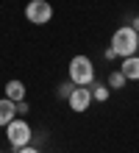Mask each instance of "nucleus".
Wrapping results in <instances>:
<instances>
[{
	"label": "nucleus",
	"mask_w": 139,
	"mask_h": 153,
	"mask_svg": "<svg viewBox=\"0 0 139 153\" xmlns=\"http://www.w3.org/2000/svg\"><path fill=\"white\" fill-rule=\"evenodd\" d=\"M67 103H70V109L72 111H86L89 109V103H92V89L89 86H75L72 89V95L67 97Z\"/></svg>",
	"instance_id": "5"
},
{
	"label": "nucleus",
	"mask_w": 139,
	"mask_h": 153,
	"mask_svg": "<svg viewBox=\"0 0 139 153\" xmlns=\"http://www.w3.org/2000/svg\"><path fill=\"white\" fill-rule=\"evenodd\" d=\"M92 97L100 100V103H106L109 100V84H95L92 86Z\"/></svg>",
	"instance_id": "10"
},
{
	"label": "nucleus",
	"mask_w": 139,
	"mask_h": 153,
	"mask_svg": "<svg viewBox=\"0 0 139 153\" xmlns=\"http://www.w3.org/2000/svg\"><path fill=\"white\" fill-rule=\"evenodd\" d=\"M14 117H17V103L8 100V97H0V125L6 128Z\"/></svg>",
	"instance_id": "6"
},
{
	"label": "nucleus",
	"mask_w": 139,
	"mask_h": 153,
	"mask_svg": "<svg viewBox=\"0 0 139 153\" xmlns=\"http://www.w3.org/2000/svg\"><path fill=\"white\" fill-rule=\"evenodd\" d=\"M25 17H28V22H33V25H45V22L53 20V6L48 0H31V3L25 6Z\"/></svg>",
	"instance_id": "4"
},
{
	"label": "nucleus",
	"mask_w": 139,
	"mask_h": 153,
	"mask_svg": "<svg viewBox=\"0 0 139 153\" xmlns=\"http://www.w3.org/2000/svg\"><path fill=\"white\" fill-rule=\"evenodd\" d=\"M92 78H95V67L86 56H72L70 61V81L75 86H89Z\"/></svg>",
	"instance_id": "2"
},
{
	"label": "nucleus",
	"mask_w": 139,
	"mask_h": 153,
	"mask_svg": "<svg viewBox=\"0 0 139 153\" xmlns=\"http://www.w3.org/2000/svg\"><path fill=\"white\" fill-rule=\"evenodd\" d=\"M17 153H39V150L31 148V145H25V148H17Z\"/></svg>",
	"instance_id": "13"
},
{
	"label": "nucleus",
	"mask_w": 139,
	"mask_h": 153,
	"mask_svg": "<svg viewBox=\"0 0 139 153\" xmlns=\"http://www.w3.org/2000/svg\"><path fill=\"white\" fill-rule=\"evenodd\" d=\"M125 75H123V70H114V73L109 75V89H123L125 86Z\"/></svg>",
	"instance_id": "9"
},
{
	"label": "nucleus",
	"mask_w": 139,
	"mask_h": 153,
	"mask_svg": "<svg viewBox=\"0 0 139 153\" xmlns=\"http://www.w3.org/2000/svg\"><path fill=\"white\" fill-rule=\"evenodd\" d=\"M111 48H114L117 56H136V50H139V33L131 28V25H123V28H117L114 31V36H111Z\"/></svg>",
	"instance_id": "1"
},
{
	"label": "nucleus",
	"mask_w": 139,
	"mask_h": 153,
	"mask_svg": "<svg viewBox=\"0 0 139 153\" xmlns=\"http://www.w3.org/2000/svg\"><path fill=\"white\" fill-rule=\"evenodd\" d=\"M6 137L8 142H11L14 148H25V145H31V125H28V120H20V117H14L11 123L6 125Z\"/></svg>",
	"instance_id": "3"
},
{
	"label": "nucleus",
	"mask_w": 139,
	"mask_h": 153,
	"mask_svg": "<svg viewBox=\"0 0 139 153\" xmlns=\"http://www.w3.org/2000/svg\"><path fill=\"white\" fill-rule=\"evenodd\" d=\"M131 28H134V31L139 33V17H136V20H134V22H131Z\"/></svg>",
	"instance_id": "14"
},
{
	"label": "nucleus",
	"mask_w": 139,
	"mask_h": 153,
	"mask_svg": "<svg viewBox=\"0 0 139 153\" xmlns=\"http://www.w3.org/2000/svg\"><path fill=\"white\" fill-rule=\"evenodd\" d=\"M28 111H31V106H28L25 100H20V103H17V114H28Z\"/></svg>",
	"instance_id": "12"
},
{
	"label": "nucleus",
	"mask_w": 139,
	"mask_h": 153,
	"mask_svg": "<svg viewBox=\"0 0 139 153\" xmlns=\"http://www.w3.org/2000/svg\"><path fill=\"white\" fill-rule=\"evenodd\" d=\"M123 75L128 78V81H139V56H128V59H123Z\"/></svg>",
	"instance_id": "8"
},
{
	"label": "nucleus",
	"mask_w": 139,
	"mask_h": 153,
	"mask_svg": "<svg viewBox=\"0 0 139 153\" xmlns=\"http://www.w3.org/2000/svg\"><path fill=\"white\" fill-rule=\"evenodd\" d=\"M72 89H75V84H72V81H67V84H61V86H59V95L67 100V97L72 95Z\"/></svg>",
	"instance_id": "11"
},
{
	"label": "nucleus",
	"mask_w": 139,
	"mask_h": 153,
	"mask_svg": "<svg viewBox=\"0 0 139 153\" xmlns=\"http://www.w3.org/2000/svg\"><path fill=\"white\" fill-rule=\"evenodd\" d=\"M6 97L8 100H14V103H20V100H25V84L22 81H8L6 84Z\"/></svg>",
	"instance_id": "7"
}]
</instances>
